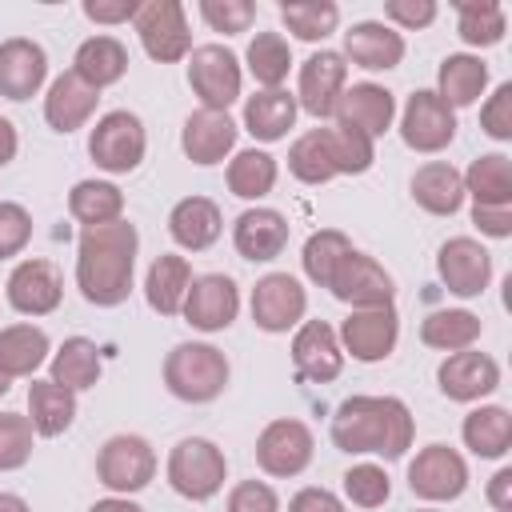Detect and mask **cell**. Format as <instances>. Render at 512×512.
Wrapping results in <instances>:
<instances>
[{"label":"cell","instance_id":"obj_49","mask_svg":"<svg viewBox=\"0 0 512 512\" xmlns=\"http://www.w3.org/2000/svg\"><path fill=\"white\" fill-rule=\"evenodd\" d=\"M200 16L212 32L236 36V32H248V24L256 20V4H248V0H200Z\"/></svg>","mask_w":512,"mask_h":512},{"label":"cell","instance_id":"obj_43","mask_svg":"<svg viewBox=\"0 0 512 512\" xmlns=\"http://www.w3.org/2000/svg\"><path fill=\"white\" fill-rule=\"evenodd\" d=\"M244 60H248V72L256 76V84L280 88L288 80V68H292V48H288V40L280 32H256L248 40Z\"/></svg>","mask_w":512,"mask_h":512},{"label":"cell","instance_id":"obj_2","mask_svg":"<svg viewBox=\"0 0 512 512\" xmlns=\"http://www.w3.org/2000/svg\"><path fill=\"white\" fill-rule=\"evenodd\" d=\"M416 420L400 396H348L332 416V444L348 456L400 460L412 448Z\"/></svg>","mask_w":512,"mask_h":512},{"label":"cell","instance_id":"obj_36","mask_svg":"<svg viewBox=\"0 0 512 512\" xmlns=\"http://www.w3.org/2000/svg\"><path fill=\"white\" fill-rule=\"evenodd\" d=\"M100 368H104V360H100L96 340H88V336H68V340L52 352L48 380L64 384L68 392H84V388H92V384L100 380Z\"/></svg>","mask_w":512,"mask_h":512},{"label":"cell","instance_id":"obj_16","mask_svg":"<svg viewBox=\"0 0 512 512\" xmlns=\"http://www.w3.org/2000/svg\"><path fill=\"white\" fill-rule=\"evenodd\" d=\"M348 88V60L332 48H320L312 52L304 64H300V84H296V108H304L308 116L324 120L336 112L340 104V92Z\"/></svg>","mask_w":512,"mask_h":512},{"label":"cell","instance_id":"obj_32","mask_svg":"<svg viewBox=\"0 0 512 512\" xmlns=\"http://www.w3.org/2000/svg\"><path fill=\"white\" fill-rule=\"evenodd\" d=\"M464 448L480 460H500L512 448V412L504 404H480L460 424Z\"/></svg>","mask_w":512,"mask_h":512},{"label":"cell","instance_id":"obj_9","mask_svg":"<svg viewBox=\"0 0 512 512\" xmlns=\"http://www.w3.org/2000/svg\"><path fill=\"white\" fill-rule=\"evenodd\" d=\"M312 452H316L312 428L296 416H280V420L264 424V432L256 436V464L276 480L300 476L312 464Z\"/></svg>","mask_w":512,"mask_h":512},{"label":"cell","instance_id":"obj_40","mask_svg":"<svg viewBox=\"0 0 512 512\" xmlns=\"http://www.w3.org/2000/svg\"><path fill=\"white\" fill-rule=\"evenodd\" d=\"M68 212L84 228L112 224L124 216V192L112 180H76L68 192Z\"/></svg>","mask_w":512,"mask_h":512},{"label":"cell","instance_id":"obj_55","mask_svg":"<svg viewBox=\"0 0 512 512\" xmlns=\"http://www.w3.org/2000/svg\"><path fill=\"white\" fill-rule=\"evenodd\" d=\"M136 0H84V16L96 24H124L136 16Z\"/></svg>","mask_w":512,"mask_h":512},{"label":"cell","instance_id":"obj_51","mask_svg":"<svg viewBox=\"0 0 512 512\" xmlns=\"http://www.w3.org/2000/svg\"><path fill=\"white\" fill-rule=\"evenodd\" d=\"M228 512H280V496L272 484L264 480H240L232 492H228Z\"/></svg>","mask_w":512,"mask_h":512},{"label":"cell","instance_id":"obj_50","mask_svg":"<svg viewBox=\"0 0 512 512\" xmlns=\"http://www.w3.org/2000/svg\"><path fill=\"white\" fill-rule=\"evenodd\" d=\"M32 240V216L16 200H0V260H12Z\"/></svg>","mask_w":512,"mask_h":512},{"label":"cell","instance_id":"obj_18","mask_svg":"<svg viewBox=\"0 0 512 512\" xmlns=\"http://www.w3.org/2000/svg\"><path fill=\"white\" fill-rule=\"evenodd\" d=\"M4 296H8V304H12L20 316H48V312H56L60 300H64V280H60V272H56L52 260L28 256V260H20V264L8 272Z\"/></svg>","mask_w":512,"mask_h":512},{"label":"cell","instance_id":"obj_58","mask_svg":"<svg viewBox=\"0 0 512 512\" xmlns=\"http://www.w3.org/2000/svg\"><path fill=\"white\" fill-rule=\"evenodd\" d=\"M16 152H20L16 124H12L8 116H0V168H4V164H12V160H16Z\"/></svg>","mask_w":512,"mask_h":512},{"label":"cell","instance_id":"obj_38","mask_svg":"<svg viewBox=\"0 0 512 512\" xmlns=\"http://www.w3.org/2000/svg\"><path fill=\"white\" fill-rule=\"evenodd\" d=\"M480 332H484V324L468 308H436L420 320V344H428L436 352H464L480 340Z\"/></svg>","mask_w":512,"mask_h":512},{"label":"cell","instance_id":"obj_23","mask_svg":"<svg viewBox=\"0 0 512 512\" xmlns=\"http://www.w3.org/2000/svg\"><path fill=\"white\" fill-rule=\"evenodd\" d=\"M344 60L364 72H392L404 60V36L384 20H356L344 32Z\"/></svg>","mask_w":512,"mask_h":512},{"label":"cell","instance_id":"obj_46","mask_svg":"<svg viewBox=\"0 0 512 512\" xmlns=\"http://www.w3.org/2000/svg\"><path fill=\"white\" fill-rule=\"evenodd\" d=\"M328 148H332L336 176H360L376 160V140H368L356 128H344V124H332L328 128Z\"/></svg>","mask_w":512,"mask_h":512},{"label":"cell","instance_id":"obj_14","mask_svg":"<svg viewBox=\"0 0 512 512\" xmlns=\"http://www.w3.org/2000/svg\"><path fill=\"white\" fill-rule=\"evenodd\" d=\"M308 312V292L292 272H268L252 288V324L260 332H288L300 328Z\"/></svg>","mask_w":512,"mask_h":512},{"label":"cell","instance_id":"obj_8","mask_svg":"<svg viewBox=\"0 0 512 512\" xmlns=\"http://www.w3.org/2000/svg\"><path fill=\"white\" fill-rule=\"evenodd\" d=\"M328 292L340 304H352V308H388L396 300V280H392V272L376 256L352 248L336 264V272L328 280Z\"/></svg>","mask_w":512,"mask_h":512},{"label":"cell","instance_id":"obj_6","mask_svg":"<svg viewBox=\"0 0 512 512\" xmlns=\"http://www.w3.org/2000/svg\"><path fill=\"white\" fill-rule=\"evenodd\" d=\"M228 480L224 452L204 436H184L168 452V484L184 500H212Z\"/></svg>","mask_w":512,"mask_h":512},{"label":"cell","instance_id":"obj_10","mask_svg":"<svg viewBox=\"0 0 512 512\" xmlns=\"http://www.w3.org/2000/svg\"><path fill=\"white\" fill-rule=\"evenodd\" d=\"M132 24H136V36H140L144 52L156 64H176V60H184L192 52V32H188L184 8L176 0H148V4H140Z\"/></svg>","mask_w":512,"mask_h":512},{"label":"cell","instance_id":"obj_61","mask_svg":"<svg viewBox=\"0 0 512 512\" xmlns=\"http://www.w3.org/2000/svg\"><path fill=\"white\" fill-rule=\"evenodd\" d=\"M8 388H12V380H8V376H4V372H0V396H4V392H8Z\"/></svg>","mask_w":512,"mask_h":512},{"label":"cell","instance_id":"obj_56","mask_svg":"<svg viewBox=\"0 0 512 512\" xmlns=\"http://www.w3.org/2000/svg\"><path fill=\"white\" fill-rule=\"evenodd\" d=\"M288 512H344V500L328 488H300L288 500Z\"/></svg>","mask_w":512,"mask_h":512},{"label":"cell","instance_id":"obj_52","mask_svg":"<svg viewBox=\"0 0 512 512\" xmlns=\"http://www.w3.org/2000/svg\"><path fill=\"white\" fill-rule=\"evenodd\" d=\"M480 128L492 136V140H512V84H500L484 108H480Z\"/></svg>","mask_w":512,"mask_h":512},{"label":"cell","instance_id":"obj_54","mask_svg":"<svg viewBox=\"0 0 512 512\" xmlns=\"http://www.w3.org/2000/svg\"><path fill=\"white\" fill-rule=\"evenodd\" d=\"M472 224L492 236V240H504L512 236V208H492V204H472Z\"/></svg>","mask_w":512,"mask_h":512},{"label":"cell","instance_id":"obj_21","mask_svg":"<svg viewBox=\"0 0 512 512\" xmlns=\"http://www.w3.org/2000/svg\"><path fill=\"white\" fill-rule=\"evenodd\" d=\"M332 116H336V124L356 128V132H364L368 140H376V136H384V132L392 128V120H396V96H392L384 84L360 80V84H352V88L340 92V104H336Z\"/></svg>","mask_w":512,"mask_h":512},{"label":"cell","instance_id":"obj_11","mask_svg":"<svg viewBox=\"0 0 512 512\" xmlns=\"http://www.w3.org/2000/svg\"><path fill=\"white\" fill-rule=\"evenodd\" d=\"M408 488L412 496L428 500V504H448L460 500L468 488V464L456 448L448 444H428L416 452V460L408 464Z\"/></svg>","mask_w":512,"mask_h":512},{"label":"cell","instance_id":"obj_35","mask_svg":"<svg viewBox=\"0 0 512 512\" xmlns=\"http://www.w3.org/2000/svg\"><path fill=\"white\" fill-rule=\"evenodd\" d=\"M52 352V340L44 328L36 324H8L0 328V372L8 380H20V376H32Z\"/></svg>","mask_w":512,"mask_h":512},{"label":"cell","instance_id":"obj_30","mask_svg":"<svg viewBox=\"0 0 512 512\" xmlns=\"http://www.w3.org/2000/svg\"><path fill=\"white\" fill-rule=\"evenodd\" d=\"M484 88H488V64H484L480 56H472V52H452V56L440 60V68H436V88H432V92H436L452 112L476 104V100L484 96Z\"/></svg>","mask_w":512,"mask_h":512},{"label":"cell","instance_id":"obj_22","mask_svg":"<svg viewBox=\"0 0 512 512\" xmlns=\"http://www.w3.org/2000/svg\"><path fill=\"white\" fill-rule=\"evenodd\" d=\"M48 80V52L28 36H8L0 44V96L32 100Z\"/></svg>","mask_w":512,"mask_h":512},{"label":"cell","instance_id":"obj_37","mask_svg":"<svg viewBox=\"0 0 512 512\" xmlns=\"http://www.w3.org/2000/svg\"><path fill=\"white\" fill-rule=\"evenodd\" d=\"M460 176H464V196H472V204L512 208V160L504 152L476 156Z\"/></svg>","mask_w":512,"mask_h":512},{"label":"cell","instance_id":"obj_60","mask_svg":"<svg viewBox=\"0 0 512 512\" xmlns=\"http://www.w3.org/2000/svg\"><path fill=\"white\" fill-rule=\"evenodd\" d=\"M0 512H32V508H28L24 496H16V492H0Z\"/></svg>","mask_w":512,"mask_h":512},{"label":"cell","instance_id":"obj_3","mask_svg":"<svg viewBox=\"0 0 512 512\" xmlns=\"http://www.w3.org/2000/svg\"><path fill=\"white\" fill-rule=\"evenodd\" d=\"M228 356L216 344L184 340L164 356V388L184 404H208L228 388Z\"/></svg>","mask_w":512,"mask_h":512},{"label":"cell","instance_id":"obj_31","mask_svg":"<svg viewBox=\"0 0 512 512\" xmlns=\"http://www.w3.org/2000/svg\"><path fill=\"white\" fill-rule=\"evenodd\" d=\"M188 284H192V264L176 252H164V256L152 260V268L144 276V300L160 316H180Z\"/></svg>","mask_w":512,"mask_h":512},{"label":"cell","instance_id":"obj_4","mask_svg":"<svg viewBox=\"0 0 512 512\" xmlns=\"http://www.w3.org/2000/svg\"><path fill=\"white\" fill-rule=\"evenodd\" d=\"M148 152V132H144V120L128 108H116V112H104L96 120V128L88 132V156L96 160L100 172H112V176H124V172H136L140 160Z\"/></svg>","mask_w":512,"mask_h":512},{"label":"cell","instance_id":"obj_19","mask_svg":"<svg viewBox=\"0 0 512 512\" xmlns=\"http://www.w3.org/2000/svg\"><path fill=\"white\" fill-rule=\"evenodd\" d=\"M436 384L448 400L456 404H472V400H484L488 392L500 388V364L488 356V352H476V348H464V352H448L436 368Z\"/></svg>","mask_w":512,"mask_h":512},{"label":"cell","instance_id":"obj_26","mask_svg":"<svg viewBox=\"0 0 512 512\" xmlns=\"http://www.w3.org/2000/svg\"><path fill=\"white\" fill-rule=\"evenodd\" d=\"M96 104H100V92H96L92 84H84V80L68 68V72H60V76L48 84V92H44V120H48V128H56V132L68 136V132L84 128V124L92 120Z\"/></svg>","mask_w":512,"mask_h":512},{"label":"cell","instance_id":"obj_62","mask_svg":"<svg viewBox=\"0 0 512 512\" xmlns=\"http://www.w3.org/2000/svg\"><path fill=\"white\" fill-rule=\"evenodd\" d=\"M416 512H440V508H416Z\"/></svg>","mask_w":512,"mask_h":512},{"label":"cell","instance_id":"obj_12","mask_svg":"<svg viewBox=\"0 0 512 512\" xmlns=\"http://www.w3.org/2000/svg\"><path fill=\"white\" fill-rule=\"evenodd\" d=\"M400 140L412 152H444L456 140V112L432 88H416L400 112Z\"/></svg>","mask_w":512,"mask_h":512},{"label":"cell","instance_id":"obj_44","mask_svg":"<svg viewBox=\"0 0 512 512\" xmlns=\"http://www.w3.org/2000/svg\"><path fill=\"white\" fill-rule=\"evenodd\" d=\"M352 252V240L340 232V228H320L304 240V252H300V264H304V276L316 284V288H328L336 264Z\"/></svg>","mask_w":512,"mask_h":512},{"label":"cell","instance_id":"obj_39","mask_svg":"<svg viewBox=\"0 0 512 512\" xmlns=\"http://www.w3.org/2000/svg\"><path fill=\"white\" fill-rule=\"evenodd\" d=\"M276 176H280V164L272 152L264 148H244L228 160V192L240 196V200H264L272 188H276Z\"/></svg>","mask_w":512,"mask_h":512},{"label":"cell","instance_id":"obj_42","mask_svg":"<svg viewBox=\"0 0 512 512\" xmlns=\"http://www.w3.org/2000/svg\"><path fill=\"white\" fill-rule=\"evenodd\" d=\"M288 172L300 184H328L336 176L332 148H328V128H312V132H304V136L292 140V148H288Z\"/></svg>","mask_w":512,"mask_h":512},{"label":"cell","instance_id":"obj_34","mask_svg":"<svg viewBox=\"0 0 512 512\" xmlns=\"http://www.w3.org/2000/svg\"><path fill=\"white\" fill-rule=\"evenodd\" d=\"M76 420V392H68L56 380H32L28 384V424L36 436H60Z\"/></svg>","mask_w":512,"mask_h":512},{"label":"cell","instance_id":"obj_7","mask_svg":"<svg viewBox=\"0 0 512 512\" xmlns=\"http://www.w3.org/2000/svg\"><path fill=\"white\" fill-rule=\"evenodd\" d=\"M188 84L200 96V108L212 112H228L240 100L244 88V72L232 48L224 44H200L188 52Z\"/></svg>","mask_w":512,"mask_h":512},{"label":"cell","instance_id":"obj_25","mask_svg":"<svg viewBox=\"0 0 512 512\" xmlns=\"http://www.w3.org/2000/svg\"><path fill=\"white\" fill-rule=\"evenodd\" d=\"M232 244L244 260L252 264H264V260H276L284 248H288V216L276 212V208H244L232 224Z\"/></svg>","mask_w":512,"mask_h":512},{"label":"cell","instance_id":"obj_17","mask_svg":"<svg viewBox=\"0 0 512 512\" xmlns=\"http://www.w3.org/2000/svg\"><path fill=\"white\" fill-rule=\"evenodd\" d=\"M436 272H440V280L452 296L472 300L492 280V252L472 236H452L436 252Z\"/></svg>","mask_w":512,"mask_h":512},{"label":"cell","instance_id":"obj_15","mask_svg":"<svg viewBox=\"0 0 512 512\" xmlns=\"http://www.w3.org/2000/svg\"><path fill=\"white\" fill-rule=\"evenodd\" d=\"M236 312H240V288H236L232 276H224V272L192 276L180 316L196 332H224L236 320Z\"/></svg>","mask_w":512,"mask_h":512},{"label":"cell","instance_id":"obj_13","mask_svg":"<svg viewBox=\"0 0 512 512\" xmlns=\"http://www.w3.org/2000/svg\"><path fill=\"white\" fill-rule=\"evenodd\" d=\"M340 348L360 360V364H376V360H388L396 340H400V316H396V304L388 308H352L336 332Z\"/></svg>","mask_w":512,"mask_h":512},{"label":"cell","instance_id":"obj_59","mask_svg":"<svg viewBox=\"0 0 512 512\" xmlns=\"http://www.w3.org/2000/svg\"><path fill=\"white\" fill-rule=\"evenodd\" d=\"M88 512H144L136 500H128V496H104V500H96Z\"/></svg>","mask_w":512,"mask_h":512},{"label":"cell","instance_id":"obj_53","mask_svg":"<svg viewBox=\"0 0 512 512\" xmlns=\"http://www.w3.org/2000/svg\"><path fill=\"white\" fill-rule=\"evenodd\" d=\"M436 0H388L384 4V16L396 24V28H408V32H416V28H428L432 20H436Z\"/></svg>","mask_w":512,"mask_h":512},{"label":"cell","instance_id":"obj_48","mask_svg":"<svg viewBox=\"0 0 512 512\" xmlns=\"http://www.w3.org/2000/svg\"><path fill=\"white\" fill-rule=\"evenodd\" d=\"M32 424L20 412H0V472H16L32 456Z\"/></svg>","mask_w":512,"mask_h":512},{"label":"cell","instance_id":"obj_20","mask_svg":"<svg viewBox=\"0 0 512 512\" xmlns=\"http://www.w3.org/2000/svg\"><path fill=\"white\" fill-rule=\"evenodd\" d=\"M292 364L296 376L308 384H328L344 372V348L336 340V328L324 320H300L292 336Z\"/></svg>","mask_w":512,"mask_h":512},{"label":"cell","instance_id":"obj_47","mask_svg":"<svg viewBox=\"0 0 512 512\" xmlns=\"http://www.w3.org/2000/svg\"><path fill=\"white\" fill-rule=\"evenodd\" d=\"M344 496L356 508H380L392 496V480H388V472L380 464H352L344 472Z\"/></svg>","mask_w":512,"mask_h":512},{"label":"cell","instance_id":"obj_27","mask_svg":"<svg viewBox=\"0 0 512 512\" xmlns=\"http://www.w3.org/2000/svg\"><path fill=\"white\" fill-rule=\"evenodd\" d=\"M168 232H172V240H176L184 252H204V248H212V244L220 240V232H224V212H220V204L208 200V196H184V200H176L172 212H168Z\"/></svg>","mask_w":512,"mask_h":512},{"label":"cell","instance_id":"obj_57","mask_svg":"<svg viewBox=\"0 0 512 512\" xmlns=\"http://www.w3.org/2000/svg\"><path fill=\"white\" fill-rule=\"evenodd\" d=\"M488 504L496 512H512V468H500L492 480H488Z\"/></svg>","mask_w":512,"mask_h":512},{"label":"cell","instance_id":"obj_29","mask_svg":"<svg viewBox=\"0 0 512 512\" xmlns=\"http://www.w3.org/2000/svg\"><path fill=\"white\" fill-rule=\"evenodd\" d=\"M296 96L288 88H260L244 100V132L260 144H276L296 124Z\"/></svg>","mask_w":512,"mask_h":512},{"label":"cell","instance_id":"obj_41","mask_svg":"<svg viewBox=\"0 0 512 512\" xmlns=\"http://www.w3.org/2000/svg\"><path fill=\"white\" fill-rule=\"evenodd\" d=\"M456 32L468 48H492L508 32V16L496 0H460L456 4Z\"/></svg>","mask_w":512,"mask_h":512},{"label":"cell","instance_id":"obj_45","mask_svg":"<svg viewBox=\"0 0 512 512\" xmlns=\"http://www.w3.org/2000/svg\"><path fill=\"white\" fill-rule=\"evenodd\" d=\"M280 20L296 40H328L340 24V8L332 0H296V4H280Z\"/></svg>","mask_w":512,"mask_h":512},{"label":"cell","instance_id":"obj_33","mask_svg":"<svg viewBox=\"0 0 512 512\" xmlns=\"http://www.w3.org/2000/svg\"><path fill=\"white\" fill-rule=\"evenodd\" d=\"M72 72L100 92V88L124 80V72H128V48L116 36H88L76 48V56H72Z\"/></svg>","mask_w":512,"mask_h":512},{"label":"cell","instance_id":"obj_24","mask_svg":"<svg viewBox=\"0 0 512 512\" xmlns=\"http://www.w3.org/2000/svg\"><path fill=\"white\" fill-rule=\"evenodd\" d=\"M236 120L228 112H212V108H196L184 128H180V148L192 164L208 168V164H220L232 148H236Z\"/></svg>","mask_w":512,"mask_h":512},{"label":"cell","instance_id":"obj_5","mask_svg":"<svg viewBox=\"0 0 512 512\" xmlns=\"http://www.w3.org/2000/svg\"><path fill=\"white\" fill-rule=\"evenodd\" d=\"M156 476V448L136 432H116L96 452V480L112 496H132Z\"/></svg>","mask_w":512,"mask_h":512},{"label":"cell","instance_id":"obj_28","mask_svg":"<svg viewBox=\"0 0 512 512\" xmlns=\"http://www.w3.org/2000/svg\"><path fill=\"white\" fill-rule=\"evenodd\" d=\"M412 200L428 216H456L464 208V176L448 160H428L412 172Z\"/></svg>","mask_w":512,"mask_h":512},{"label":"cell","instance_id":"obj_1","mask_svg":"<svg viewBox=\"0 0 512 512\" xmlns=\"http://www.w3.org/2000/svg\"><path fill=\"white\" fill-rule=\"evenodd\" d=\"M140 232L132 220H112L80 232L76 244V288L96 308H116L132 292Z\"/></svg>","mask_w":512,"mask_h":512}]
</instances>
